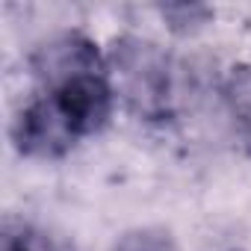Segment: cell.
I'll list each match as a JSON object with an SVG mask.
<instances>
[{
    "label": "cell",
    "mask_w": 251,
    "mask_h": 251,
    "mask_svg": "<svg viewBox=\"0 0 251 251\" xmlns=\"http://www.w3.org/2000/svg\"><path fill=\"white\" fill-rule=\"evenodd\" d=\"M3 251H36V248H33V245H30V239L21 233V236H6Z\"/></svg>",
    "instance_id": "ba28073f"
},
{
    "label": "cell",
    "mask_w": 251,
    "mask_h": 251,
    "mask_svg": "<svg viewBox=\"0 0 251 251\" xmlns=\"http://www.w3.org/2000/svg\"><path fill=\"white\" fill-rule=\"evenodd\" d=\"M109 68L118 77L127 106L145 121H166L175 112V68L169 53L142 36H121L112 42Z\"/></svg>",
    "instance_id": "6da1fadb"
},
{
    "label": "cell",
    "mask_w": 251,
    "mask_h": 251,
    "mask_svg": "<svg viewBox=\"0 0 251 251\" xmlns=\"http://www.w3.org/2000/svg\"><path fill=\"white\" fill-rule=\"evenodd\" d=\"M30 68H33L36 80L48 92V89H56L59 83L71 80V77L106 71L109 62L98 50V42L95 39H89L80 30H65V33L50 36L48 42H42L33 50Z\"/></svg>",
    "instance_id": "3957f363"
},
{
    "label": "cell",
    "mask_w": 251,
    "mask_h": 251,
    "mask_svg": "<svg viewBox=\"0 0 251 251\" xmlns=\"http://www.w3.org/2000/svg\"><path fill=\"white\" fill-rule=\"evenodd\" d=\"M160 12H163V18L169 21L172 30H195V27H201L213 18V9L198 6V3H175V6H163Z\"/></svg>",
    "instance_id": "52a82bcc"
},
{
    "label": "cell",
    "mask_w": 251,
    "mask_h": 251,
    "mask_svg": "<svg viewBox=\"0 0 251 251\" xmlns=\"http://www.w3.org/2000/svg\"><path fill=\"white\" fill-rule=\"evenodd\" d=\"M225 98L230 103V112L239 118L245 139H248V148H251V62L236 65L230 71L227 86H225Z\"/></svg>",
    "instance_id": "5b68a950"
},
{
    "label": "cell",
    "mask_w": 251,
    "mask_h": 251,
    "mask_svg": "<svg viewBox=\"0 0 251 251\" xmlns=\"http://www.w3.org/2000/svg\"><path fill=\"white\" fill-rule=\"evenodd\" d=\"M45 95H50L56 100V106L62 109V115L68 118V124L80 139L100 133L112 118L115 89H112L106 71L71 77V80L59 83L56 89H48Z\"/></svg>",
    "instance_id": "277c9868"
},
{
    "label": "cell",
    "mask_w": 251,
    "mask_h": 251,
    "mask_svg": "<svg viewBox=\"0 0 251 251\" xmlns=\"http://www.w3.org/2000/svg\"><path fill=\"white\" fill-rule=\"evenodd\" d=\"M77 133L50 95L33 98L12 121V145L30 160H59L77 145Z\"/></svg>",
    "instance_id": "7a4b0ae2"
},
{
    "label": "cell",
    "mask_w": 251,
    "mask_h": 251,
    "mask_svg": "<svg viewBox=\"0 0 251 251\" xmlns=\"http://www.w3.org/2000/svg\"><path fill=\"white\" fill-rule=\"evenodd\" d=\"M112 251H175V242L160 227H136L124 233Z\"/></svg>",
    "instance_id": "8992f818"
}]
</instances>
